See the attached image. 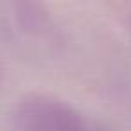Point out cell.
Instances as JSON below:
<instances>
[{
    "mask_svg": "<svg viewBox=\"0 0 131 131\" xmlns=\"http://www.w3.org/2000/svg\"><path fill=\"white\" fill-rule=\"evenodd\" d=\"M0 40L25 56L54 50L58 29L50 9L32 0L0 2Z\"/></svg>",
    "mask_w": 131,
    "mask_h": 131,
    "instance_id": "6da1fadb",
    "label": "cell"
},
{
    "mask_svg": "<svg viewBox=\"0 0 131 131\" xmlns=\"http://www.w3.org/2000/svg\"><path fill=\"white\" fill-rule=\"evenodd\" d=\"M2 79H4V67L0 63V83H2Z\"/></svg>",
    "mask_w": 131,
    "mask_h": 131,
    "instance_id": "3957f363",
    "label": "cell"
},
{
    "mask_svg": "<svg viewBox=\"0 0 131 131\" xmlns=\"http://www.w3.org/2000/svg\"><path fill=\"white\" fill-rule=\"evenodd\" d=\"M13 131H111L75 106L52 95L27 93L11 111Z\"/></svg>",
    "mask_w": 131,
    "mask_h": 131,
    "instance_id": "7a4b0ae2",
    "label": "cell"
}]
</instances>
